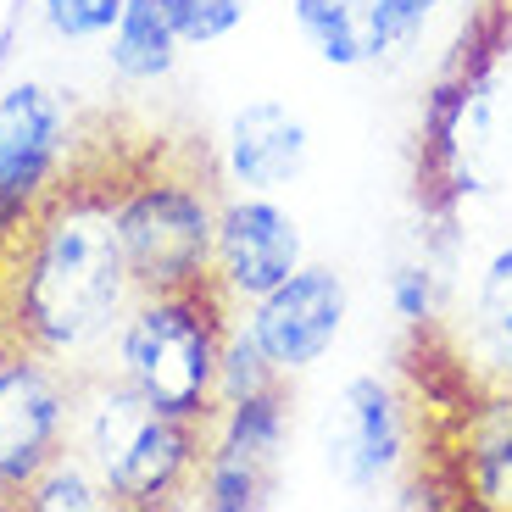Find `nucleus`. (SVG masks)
Instances as JSON below:
<instances>
[{"instance_id":"nucleus-3","label":"nucleus","mask_w":512,"mask_h":512,"mask_svg":"<svg viewBox=\"0 0 512 512\" xmlns=\"http://www.w3.org/2000/svg\"><path fill=\"white\" fill-rule=\"evenodd\" d=\"M73 446L106 479L112 507L156 512L179 496H195L206 457V423L145 407L123 379H101L73 401Z\"/></svg>"},{"instance_id":"nucleus-22","label":"nucleus","mask_w":512,"mask_h":512,"mask_svg":"<svg viewBox=\"0 0 512 512\" xmlns=\"http://www.w3.org/2000/svg\"><path fill=\"white\" fill-rule=\"evenodd\" d=\"M123 6L128 0H39V23L67 45H95V39L112 34Z\"/></svg>"},{"instance_id":"nucleus-6","label":"nucleus","mask_w":512,"mask_h":512,"mask_svg":"<svg viewBox=\"0 0 512 512\" xmlns=\"http://www.w3.org/2000/svg\"><path fill=\"white\" fill-rule=\"evenodd\" d=\"M318 462L346 496L396 490L412 468V401L379 373H351L318 418Z\"/></svg>"},{"instance_id":"nucleus-9","label":"nucleus","mask_w":512,"mask_h":512,"mask_svg":"<svg viewBox=\"0 0 512 512\" xmlns=\"http://www.w3.org/2000/svg\"><path fill=\"white\" fill-rule=\"evenodd\" d=\"M307 262V234L279 195L229 190L218 201V240H212V290L245 312L251 301L284 284Z\"/></svg>"},{"instance_id":"nucleus-11","label":"nucleus","mask_w":512,"mask_h":512,"mask_svg":"<svg viewBox=\"0 0 512 512\" xmlns=\"http://www.w3.org/2000/svg\"><path fill=\"white\" fill-rule=\"evenodd\" d=\"M462 362L490 390H512V245L490 251L479 268L468 329H462Z\"/></svg>"},{"instance_id":"nucleus-2","label":"nucleus","mask_w":512,"mask_h":512,"mask_svg":"<svg viewBox=\"0 0 512 512\" xmlns=\"http://www.w3.org/2000/svg\"><path fill=\"white\" fill-rule=\"evenodd\" d=\"M240 312L206 284L140 290L112 334V379L145 407L206 423L218 412V362Z\"/></svg>"},{"instance_id":"nucleus-10","label":"nucleus","mask_w":512,"mask_h":512,"mask_svg":"<svg viewBox=\"0 0 512 512\" xmlns=\"http://www.w3.org/2000/svg\"><path fill=\"white\" fill-rule=\"evenodd\" d=\"M312 162V128L279 95H256L229 112L218 134V173L229 190L284 195Z\"/></svg>"},{"instance_id":"nucleus-18","label":"nucleus","mask_w":512,"mask_h":512,"mask_svg":"<svg viewBox=\"0 0 512 512\" xmlns=\"http://www.w3.org/2000/svg\"><path fill=\"white\" fill-rule=\"evenodd\" d=\"M384 301H390V318L423 334L435 329L440 307H446V279H440L435 262H396L384 279Z\"/></svg>"},{"instance_id":"nucleus-24","label":"nucleus","mask_w":512,"mask_h":512,"mask_svg":"<svg viewBox=\"0 0 512 512\" xmlns=\"http://www.w3.org/2000/svg\"><path fill=\"white\" fill-rule=\"evenodd\" d=\"M507 6H512V0H507Z\"/></svg>"},{"instance_id":"nucleus-12","label":"nucleus","mask_w":512,"mask_h":512,"mask_svg":"<svg viewBox=\"0 0 512 512\" xmlns=\"http://www.w3.org/2000/svg\"><path fill=\"white\" fill-rule=\"evenodd\" d=\"M457 490L479 507L512 512V390H496L462 423V474Z\"/></svg>"},{"instance_id":"nucleus-15","label":"nucleus","mask_w":512,"mask_h":512,"mask_svg":"<svg viewBox=\"0 0 512 512\" xmlns=\"http://www.w3.org/2000/svg\"><path fill=\"white\" fill-rule=\"evenodd\" d=\"M290 23L307 39V51L334 73H357L373 62L362 0H290Z\"/></svg>"},{"instance_id":"nucleus-4","label":"nucleus","mask_w":512,"mask_h":512,"mask_svg":"<svg viewBox=\"0 0 512 512\" xmlns=\"http://www.w3.org/2000/svg\"><path fill=\"white\" fill-rule=\"evenodd\" d=\"M112 229L123 262L140 290H184L212 279V240H218L223 195L173 162H145L112 173Z\"/></svg>"},{"instance_id":"nucleus-8","label":"nucleus","mask_w":512,"mask_h":512,"mask_svg":"<svg viewBox=\"0 0 512 512\" xmlns=\"http://www.w3.org/2000/svg\"><path fill=\"white\" fill-rule=\"evenodd\" d=\"M351 318V290L346 273L329 268V262H301L284 284H273L262 301L240 312L245 334H251L262 357L295 379V373H312L346 334Z\"/></svg>"},{"instance_id":"nucleus-23","label":"nucleus","mask_w":512,"mask_h":512,"mask_svg":"<svg viewBox=\"0 0 512 512\" xmlns=\"http://www.w3.org/2000/svg\"><path fill=\"white\" fill-rule=\"evenodd\" d=\"M429 6H435V12H440V6H451V0H429Z\"/></svg>"},{"instance_id":"nucleus-21","label":"nucleus","mask_w":512,"mask_h":512,"mask_svg":"<svg viewBox=\"0 0 512 512\" xmlns=\"http://www.w3.org/2000/svg\"><path fill=\"white\" fill-rule=\"evenodd\" d=\"M279 379H284V373L262 357V346H256L251 334H245V323L234 318L229 346H223V362H218V401L251 396V390H268V384H279Z\"/></svg>"},{"instance_id":"nucleus-1","label":"nucleus","mask_w":512,"mask_h":512,"mask_svg":"<svg viewBox=\"0 0 512 512\" xmlns=\"http://www.w3.org/2000/svg\"><path fill=\"white\" fill-rule=\"evenodd\" d=\"M0 323L28 351L51 362H78L106 346L140 295L112 229V184L78 179L45 201L23 240L0 256Z\"/></svg>"},{"instance_id":"nucleus-17","label":"nucleus","mask_w":512,"mask_h":512,"mask_svg":"<svg viewBox=\"0 0 512 512\" xmlns=\"http://www.w3.org/2000/svg\"><path fill=\"white\" fill-rule=\"evenodd\" d=\"M17 507H28V512H106L112 496H106V479L95 474V462L78 446H67L34 474V485L23 490Z\"/></svg>"},{"instance_id":"nucleus-19","label":"nucleus","mask_w":512,"mask_h":512,"mask_svg":"<svg viewBox=\"0 0 512 512\" xmlns=\"http://www.w3.org/2000/svg\"><path fill=\"white\" fill-rule=\"evenodd\" d=\"M162 12L179 28L184 51H206V45H223L229 34H240L251 17V0H162Z\"/></svg>"},{"instance_id":"nucleus-5","label":"nucleus","mask_w":512,"mask_h":512,"mask_svg":"<svg viewBox=\"0 0 512 512\" xmlns=\"http://www.w3.org/2000/svg\"><path fill=\"white\" fill-rule=\"evenodd\" d=\"M73 140L78 128L62 90L39 78H17L0 90V256L67 184Z\"/></svg>"},{"instance_id":"nucleus-7","label":"nucleus","mask_w":512,"mask_h":512,"mask_svg":"<svg viewBox=\"0 0 512 512\" xmlns=\"http://www.w3.org/2000/svg\"><path fill=\"white\" fill-rule=\"evenodd\" d=\"M73 384L67 368L17 346L0 368V501H23L34 474L73 446Z\"/></svg>"},{"instance_id":"nucleus-20","label":"nucleus","mask_w":512,"mask_h":512,"mask_svg":"<svg viewBox=\"0 0 512 512\" xmlns=\"http://www.w3.org/2000/svg\"><path fill=\"white\" fill-rule=\"evenodd\" d=\"M362 12H368V51L373 62L379 56H401L412 39L429 28L435 6L429 0H362Z\"/></svg>"},{"instance_id":"nucleus-14","label":"nucleus","mask_w":512,"mask_h":512,"mask_svg":"<svg viewBox=\"0 0 512 512\" xmlns=\"http://www.w3.org/2000/svg\"><path fill=\"white\" fill-rule=\"evenodd\" d=\"M179 56H184V39L167 23L162 0H128L117 12L112 34H106V67L123 84H162V78H173Z\"/></svg>"},{"instance_id":"nucleus-16","label":"nucleus","mask_w":512,"mask_h":512,"mask_svg":"<svg viewBox=\"0 0 512 512\" xmlns=\"http://www.w3.org/2000/svg\"><path fill=\"white\" fill-rule=\"evenodd\" d=\"M273 490H279V468L245 457L223 440H206L201 474H195V501L206 512H262Z\"/></svg>"},{"instance_id":"nucleus-13","label":"nucleus","mask_w":512,"mask_h":512,"mask_svg":"<svg viewBox=\"0 0 512 512\" xmlns=\"http://www.w3.org/2000/svg\"><path fill=\"white\" fill-rule=\"evenodd\" d=\"M290 429H295V401H290V379L268 384V390H251V396L218 401V412L206 418V440H223V446L245 451V457L279 468L284 451H290Z\"/></svg>"}]
</instances>
